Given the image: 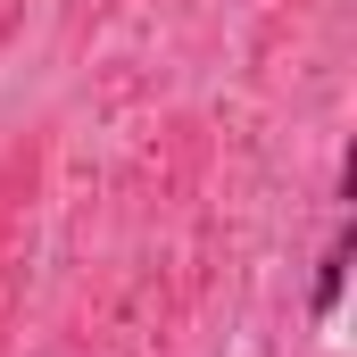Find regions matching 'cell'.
Wrapping results in <instances>:
<instances>
[{
    "instance_id": "1",
    "label": "cell",
    "mask_w": 357,
    "mask_h": 357,
    "mask_svg": "<svg viewBox=\"0 0 357 357\" xmlns=\"http://www.w3.org/2000/svg\"><path fill=\"white\" fill-rule=\"evenodd\" d=\"M349 258H357V241L341 233V241L324 250V274H316V324H333V307H341V282H349Z\"/></svg>"
}]
</instances>
